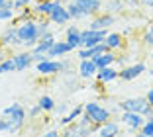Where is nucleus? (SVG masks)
Segmentation results:
<instances>
[{
  "instance_id": "49530a36",
  "label": "nucleus",
  "mask_w": 153,
  "mask_h": 137,
  "mask_svg": "<svg viewBox=\"0 0 153 137\" xmlns=\"http://www.w3.org/2000/svg\"><path fill=\"white\" fill-rule=\"evenodd\" d=\"M6 2H8V0H0V8H2V6H6Z\"/></svg>"
},
{
  "instance_id": "c03bdc74",
  "label": "nucleus",
  "mask_w": 153,
  "mask_h": 137,
  "mask_svg": "<svg viewBox=\"0 0 153 137\" xmlns=\"http://www.w3.org/2000/svg\"><path fill=\"white\" fill-rule=\"evenodd\" d=\"M145 118H153V106H151V108H149V114H147V116H145Z\"/></svg>"
},
{
  "instance_id": "2f4dec72",
  "label": "nucleus",
  "mask_w": 153,
  "mask_h": 137,
  "mask_svg": "<svg viewBox=\"0 0 153 137\" xmlns=\"http://www.w3.org/2000/svg\"><path fill=\"white\" fill-rule=\"evenodd\" d=\"M12 71H16V69H14V61H12V57L4 59V61L0 63V75H6V73H12Z\"/></svg>"
},
{
  "instance_id": "cd10ccee",
  "label": "nucleus",
  "mask_w": 153,
  "mask_h": 137,
  "mask_svg": "<svg viewBox=\"0 0 153 137\" xmlns=\"http://www.w3.org/2000/svg\"><path fill=\"white\" fill-rule=\"evenodd\" d=\"M61 137H82L81 135V129H79V124L73 121V124L61 127Z\"/></svg>"
},
{
  "instance_id": "f257e3e1",
  "label": "nucleus",
  "mask_w": 153,
  "mask_h": 137,
  "mask_svg": "<svg viewBox=\"0 0 153 137\" xmlns=\"http://www.w3.org/2000/svg\"><path fill=\"white\" fill-rule=\"evenodd\" d=\"M2 116L8 119L10 133H18L20 129L24 127L26 119H27V112L24 110V106L20 104V102H14V104H10V106H6L4 110H2Z\"/></svg>"
},
{
  "instance_id": "37998d69",
  "label": "nucleus",
  "mask_w": 153,
  "mask_h": 137,
  "mask_svg": "<svg viewBox=\"0 0 153 137\" xmlns=\"http://www.w3.org/2000/svg\"><path fill=\"white\" fill-rule=\"evenodd\" d=\"M134 137H147L145 133H141V131H137V133H134Z\"/></svg>"
},
{
  "instance_id": "a211bd4d",
  "label": "nucleus",
  "mask_w": 153,
  "mask_h": 137,
  "mask_svg": "<svg viewBox=\"0 0 153 137\" xmlns=\"http://www.w3.org/2000/svg\"><path fill=\"white\" fill-rule=\"evenodd\" d=\"M82 114H85V104H79V106L71 108V110H69L65 116L57 118V121H59V125H61V127H65V125H69V124H73V121H76V119L81 118Z\"/></svg>"
},
{
  "instance_id": "72a5a7b5",
  "label": "nucleus",
  "mask_w": 153,
  "mask_h": 137,
  "mask_svg": "<svg viewBox=\"0 0 153 137\" xmlns=\"http://www.w3.org/2000/svg\"><path fill=\"white\" fill-rule=\"evenodd\" d=\"M33 0H12V8L14 12H20L22 8H27V6H32Z\"/></svg>"
},
{
  "instance_id": "b1692460",
  "label": "nucleus",
  "mask_w": 153,
  "mask_h": 137,
  "mask_svg": "<svg viewBox=\"0 0 153 137\" xmlns=\"http://www.w3.org/2000/svg\"><path fill=\"white\" fill-rule=\"evenodd\" d=\"M124 8H126L124 0H102V12H106V14L116 16V14H120Z\"/></svg>"
},
{
  "instance_id": "aec40b11",
  "label": "nucleus",
  "mask_w": 153,
  "mask_h": 137,
  "mask_svg": "<svg viewBox=\"0 0 153 137\" xmlns=\"http://www.w3.org/2000/svg\"><path fill=\"white\" fill-rule=\"evenodd\" d=\"M76 124H79V129H81V135L82 137H92V135H96V131H98V125L92 124L85 114L76 119Z\"/></svg>"
},
{
  "instance_id": "7c9ffc66",
  "label": "nucleus",
  "mask_w": 153,
  "mask_h": 137,
  "mask_svg": "<svg viewBox=\"0 0 153 137\" xmlns=\"http://www.w3.org/2000/svg\"><path fill=\"white\" fill-rule=\"evenodd\" d=\"M141 43L147 45V47H153V24L145 27V31L141 33Z\"/></svg>"
},
{
  "instance_id": "393cba45",
  "label": "nucleus",
  "mask_w": 153,
  "mask_h": 137,
  "mask_svg": "<svg viewBox=\"0 0 153 137\" xmlns=\"http://www.w3.org/2000/svg\"><path fill=\"white\" fill-rule=\"evenodd\" d=\"M36 18V14H33L32 6H27V8H22L20 12H16V18L12 20V26H20V24L27 22V20H33Z\"/></svg>"
},
{
  "instance_id": "ddd939ff",
  "label": "nucleus",
  "mask_w": 153,
  "mask_h": 137,
  "mask_svg": "<svg viewBox=\"0 0 153 137\" xmlns=\"http://www.w3.org/2000/svg\"><path fill=\"white\" fill-rule=\"evenodd\" d=\"M0 43L4 45L6 49H12V47H22L20 43V37H18V27L10 24L2 33H0Z\"/></svg>"
},
{
  "instance_id": "f704fd0d",
  "label": "nucleus",
  "mask_w": 153,
  "mask_h": 137,
  "mask_svg": "<svg viewBox=\"0 0 153 137\" xmlns=\"http://www.w3.org/2000/svg\"><path fill=\"white\" fill-rule=\"evenodd\" d=\"M41 114H43V112H41V108L37 106V104H33V106L27 110V119H37Z\"/></svg>"
},
{
  "instance_id": "de8ad7c7",
  "label": "nucleus",
  "mask_w": 153,
  "mask_h": 137,
  "mask_svg": "<svg viewBox=\"0 0 153 137\" xmlns=\"http://www.w3.org/2000/svg\"><path fill=\"white\" fill-rule=\"evenodd\" d=\"M149 57H151V59H153V51H151V53H149Z\"/></svg>"
},
{
  "instance_id": "4468645a",
  "label": "nucleus",
  "mask_w": 153,
  "mask_h": 137,
  "mask_svg": "<svg viewBox=\"0 0 153 137\" xmlns=\"http://www.w3.org/2000/svg\"><path fill=\"white\" fill-rule=\"evenodd\" d=\"M65 41L73 47V51L81 49V27L76 24H69L65 27Z\"/></svg>"
},
{
  "instance_id": "a19ab883",
  "label": "nucleus",
  "mask_w": 153,
  "mask_h": 137,
  "mask_svg": "<svg viewBox=\"0 0 153 137\" xmlns=\"http://www.w3.org/2000/svg\"><path fill=\"white\" fill-rule=\"evenodd\" d=\"M6 53H8V51H6V47L0 43V63L4 61V59H8V55H6Z\"/></svg>"
},
{
  "instance_id": "58836bf2",
  "label": "nucleus",
  "mask_w": 153,
  "mask_h": 137,
  "mask_svg": "<svg viewBox=\"0 0 153 137\" xmlns=\"http://www.w3.org/2000/svg\"><path fill=\"white\" fill-rule=\"evenodd\" d=\"M124 4L128 6V8H131V10H135V8H140V0H124Z\"/></svg>"
},
{
  "instance_id": "dca6fc26",
  "label": "nucleus",
  "mask_w": 153,
  "mask_h": 137,
  "mask_svg": "<svg viewBox=\"0 0 153 137\" xmlns=\"http://www.w3.org/2000/svg\"><path fill=\"white\" fill-rule=\"evenodd\" d=\"M57 2L59 0H39V2H36V6H32L36 18H49V14L53 12Z\"/></svg>"
},
{
  "instance_id": "a878e982",
  "label": "nucleus",
  "mask_w": 153,
  "mask_h": 137,
  "mask_svg": "<svg viewBox=\"0 0 153 137\" xmlns=\"http://www.w3.org/2000/svg\"><path fill=\"white\" fill-rule=\"evenodd\" d=\"M37 106L41 108V112H43V114H47V112H53L57 104H55V100L49 96V94H43V96L37 100Z\"/></svg>"
},
{
  "instance_id": "5701e85b",
  "label": "nucleus",
  "mask_w": 153,
  "mask_h": 137,
  "mask_svg": "<svg viewBox=\"0 0 153 137\" xmlns=\"http://www.w3.org/2000/svg\"><path fill=\"white\" fill-rule=\"evenodd\" d=\"M116 59H118V55L114 53V51H104L102 55H98V57L92 59V61L96 63L98 69H106V67H112L114 63H116Z\"/></svg>"
},
{
  "instance_id": "ea45409f",
  "label": "nucleus",
  "mask_w": 153,
  "mask_h": 137,
  "mask_svg": "<svg viewBox=\"0 0 153 137\" xmlns=\"http://www.w3.org/2000/svg\"><path fill=\"white\" fill-rule=\"evenodd\" d=\"M145 100L149 102V106H153V86L147 90V92H145Z\"/></svg>"
},
{
  "instance_id": "4c0bfd02",
  "label": "nucleus",
  "mask_w": 153,
  "mask_h": 137,
  "mask_svg": "<svg viewBox=\"0 0 153 137\" xmlns=\"http://www.w3.org/2000/svg\"><path fill=\"white\" fill-rule=\"evenodd\" d=\"M53 112L59 116V118H61V116H65V114L69 112V110H67V102H63V104H59V106H55V110H53Z\"/></svg>"
},
{
  "instance_id": "2eb2a0df",
  "label": "nucleus",
  "mask_w": 153,
  "mask_h": 137,
  "mask_svg": "<svg viewBox=\"0 0 153 137\" xmlns=\"http://www.w3.org/2000/svg\"><path fill=\"white\" fill-rule=\"evenodd\" d=\"M69 53H73V47L65 39H57L53 43V47L49 49L47 57H49V59H63V57H67Z\"/></svg>"
},
{
  "instance_id": "6ab92c4d",
  "label": "nucleus",
  "mask_w": 153,
  "mask_h": 137,
  "mask_svg": "<svg viewBox=\"0 0 153 137\" xmlns=\"http://www.w3.org/2000/svg\"><path fill=\"white\" fill-rule=\"evenodd\" d=\"M104 45L108 51H118L124 47V36L120 31H108V36L104 37Z\"/></svg>"
},
{
  "instance_id": "c756f323",
  "label": "nucleus",
  "mask_w": 153,
  "mask_h": 137,
  "mask_svg": "<svg viewBox=\"0 0 153 137\" xmlns=\"http://www.w3.org/2000/svg\"><path fill=\"white\" fill-rule=\"evenodd\" d=\"M65 6H67V12H69V16H71V20H75V22H79V20H85L82 12L79 10V6H76L75 2H69V4H65Z\"/></svg>"
},
{
  "instance_id": "0eeeda50",
  "label": "nucleus",
  "mask_w": 153,
  "mask_h": 137,
  "mask_svg": "<svg viewBox=\"0 0 153 137\" xmlns=\"http://www.w3.org/2000/svg\"><path fill=\"white\" fill-rule=\"evenodd\" d=\"M108 36V30H81V47H94L104 43V37Z\"/></svg>"
},
{
  "instance_id": "f03ea898",
  "label": "nucleus",
  "mask_w": 153,
  "mask_h": 137,
  "mask_svg": "<svg viewBox=\"0 0 153 137\" xmlns=\"http://www.w3.org/2000/svg\"><path fill=\"white\" fill-rule=\"evenodd\" d=\"M16 27H18V37H20L22 47L32 51V49L37 45V41H39V33H37V22H36V18H33V20H27V22L20 24V26H16Z\"/></svg>"
},
{
  "instance_id": "a18cd8bd",
  "label": "nucleus",
  "mask_w": 153,
  "mask_h": 137,
  "mask_svg": "<svg viewBox=\"0 0 153 137\" xmlns=\"http://www.w3.org/2000/svg\"><path fill=\"white\" fill-rule=\"evenodd\" d=\"M61 4H69V2H73V0H59Z\"/></svg>"
},
{
  "instance_id": "412c9836",
  "label": "nucleus",
  "mask_w": 153,
  "mask_h": 137,
  "mask_svg": "<svg viewBox=\"0 0 153 137\" xmlns=\"http://www.w3.org/2000/svg\"><path fill=\"white\" fill-rule=\"evenodd\" d=\"M118 80V71L112 67H106V69H98L96 73V84H110Z\"/></svg>"
},
{
  "instance_id": "423d86ee",
  "label": "nucleus",
  "mask_w": 153,
  "mask_h": 137,
  "mask_svg": "<svg viewBox=\"0 0 153 137\" xmlns=\"http://www.w3.org/2000/svg\"><path fill=\"white\" fill-rule=\"evenodd\" d=\"M147 73V65L145 63H131V65H124L118 71V80H124V82H131V80H135L137 76L145 75Z\"/></svg>"
},
{
  "instance_id": "f8f14e48",
  "label": "nucleus",
  "mask_w": 153,
  "mask_h": 137,
  "mask_svg": "<svg viewBox=\"0 0 153 137\" xmlns=\"http://www.w3.org/2000/svg\"><path fill=\"white\" fill-rule=\"evenodd\" d=\"M49 22L53 24V26H69V22H73L71 16H69L67 12V6L61 4V2H57V6L53 8V12L49 14Z\"/></svg>"
},
{
  "instance_id": "7ed1b4c3",
  "label": "nucleus",
  "mask_w": 153,
  "mask_h": 137,
  "mask_svg": "<svg viewBox=\"0 0 153 137\" xmlns=\"http://www.w3.org/2000/svg\"><path fill=\"white\" fill-rule=\"evenodd\" d=\"M85 116L96 125H102L112 119V114L106 106H100L98 102H86L85 104Z\"/></svg>"
},
{
  "instance_id": "473e14b6",
  "label": "nucleus",
  "mask_w": 153,
  "mask_h": 137,
  "mask_svg": "<svg viewBox=\"0 0 153 137\" xmlns=\"http://www.w3.org/2000/svg\"><path fill=\"white\" fill-rule=\"evenodd\" d=\"M140 131L145 133L147 137H153V118H145V121H143V125H141Z\"/></svg>"
},
{
  "instance_id": "c9c22d12",
  "label": "nucleus",
  "mask_w": 153,
  "mask_h": 137,
  "mask_svg": "<svg viewBox=\"0 0 153 137\" xmlns=\"http://www.w3.org/2000/svg\"><path fill=\"white\" fill-rule=\"evenodd\" d=\"M0 133H10V124L4 116H0Z\"/></svg>"
},
{
  "instance_id": "79ce46f5",
  "label": "nucleus",
  "mask_w": 153,
  "mask_h": 137,
  "mask_svg": "<svg viewBox=\"0 0 153 137\" xmlns=\"http://www.w3.org/2000/svg\"><path fill=\"white\" fill-rule=\"evenodd\" d=\"M140 4L145 6L147 10H153V0H140Z\"/></svg>"
},
{
  "instance_id": "9b49d317",
  "label": "nucleus",
  "mask_w": 153,
  "mask_h": 137,
  "mask_svg": "<svg viewBox=\"0 0 153 137\" xmlns=\"http://www.w3.org/2000/svg\"><path fill=\"white\" fill-rule=\"evenodd\" d=\"M116 24V16H112V14H106V12H100L98 16H94V18H90L88 22V30H108Z\"/></svg>"
},
{
  "instance_id": "09e8293b",
  "label": "nucleus",
  "mask_w": 153,
  "mask_h": 137,
  "mask_svg": "<svg viewBox=\"0 0 153 137\" xmlns=\"http://www.w3.org/2000/svg\"><path fill=\"white\" fill-rule=\"evenodd\" d=\"M30 137H41V135H30Z\"/></svg>"
},
{
  "instance_id": "9d476101",
  "label": "nucleus",
  "mask_w": 153,
  "mask_h": 137,
  "mask_svg": "<svg viewBox=\"0 0 153 137\" xmlns=\"http://www.w3.org/2000/svg\"><path fill=\"white\" fill-rule=\"evenodd\" d=\"M14 61V69L16 71H27L33 67V55L30 49H24V51H18V53L10 55Z\"/></svg>"
},
{
  "instance_id": "c85d7f7f",
  "label": "nucleus",
  "mask_w": 153,
  "mask_h": 137,
  "mask_svg": "<svg viewBox=\"0 0 153 137\" xmlns=\"http://www.w3.org/2000/svg\"><path fill=\"white\" fill-rule=\"evenodd\" d=\"M37 22V33H39V39L47 33V31H51V22L49 18H36Z\"/></svg>"
},
{
  "instance_id": "20e7f679",
  "label": "nucleus",
  "mask_w": 153,
  "mask_h": 137,
  "mask_svg": "<svg viewBox=\"0 0 153 137\" xmlns=\"http://www.w3.org/2000/svg\"><path fill=\"white\" fill-rule=\"evenodd\" d=\"M120 104V112H134V114H141L145 116L149 114V102L145 100V96H131V98H124L118 102Z\"/></svg>"
},
{
  "instance_id": "1a4fd4ad",
  "label": "nucleus",
  "mask_w": 153,
  "mask_h": 137,
  "mask_svg": "<svg viewBox=\"0 0 153 137\" xmlns=\"http://www.w3.org/2000/svg\"><path fill=\"white\" fill-rule=\"evenodd\" d=\"M85 18H94L102 12V0H73Z\"/></svg>"
},
{
  "instance_id": "e433bc0d",
  "label": "nucleus",
  "mask_w": 153,
  "mask_h": 137,
  "mask_svg": "<svg viewBox=\"0 0 153 137\" xmlns=\"http://www.w3.org/2000/svg\"><path fill=\"white\" fill-rule=\"evenodd\" d=\"M41 137H61V131H59V129L49 127V129H45V131L41 133Z\"/></svg>"
},
{
  "instance_id": "bb28decb",
  "label": "nucleus",
  "mask_w": 153,
  "mask_h": 137,
  "mask_svg": "<svg viewBox=\"0 0 153 137\" xmlns=\"http://www.w3.org/2000/svg\"><path fill=\"white\" fill-rule=\"evenodd\" d=\"M14 18H16V12L12 8V0H8L6 6L0 8V22H12Z\"/></svg>"
},
{
  "instance_id": "f3484780",
  "label": "nucleus",
  "mask_w": 153,
  "mask_h": 137,
  "mask_svg": "<svg viewBox=\"0 0 153 137\" xmlns=\"http://www.w3.org/2000/svg\"><path fill=\"white\" fill-rule=\"evenodd\" d=\"M122 127H120V121H106V124L98 125V131H96V137H120Z\"/></svg>"
},
{
  "instance_id": "4be33fe9",
  "label": "nucleus",
  "mask_w": 153,
  "mask_h": 137,
  "mask_svg": "<svg viewBox=\"0 0 153 137\" xmlns=\"http://www.w3.org/2000/svg\"><path fill=\"white\" fill-rule=\"evenodd\" d=\"M98 73V67L94 61H79V76L81 78H92Z\"/></svg>"
},
{
  "instance_id": "6e6552de",
  "label": "nucleus",
  "mask_w": 153,
  "mask_h": 137,
  "mask_svg": "<svg viewBox=\"0 0 153 137\" xmlns=\"http://www.w3.org/2000/svg\"><path fill=\"white\" fill-rule=\"evenodd\" d=\"M145 118L141 114H134V112H120V124L126 125L130 133H137L143 125Z\"/></svg>"
},
{
  "instance_id": "39448f33",
  "label": "nucleus",
  "mask_w": 153,
  "mask_h": 137,
  "mask_svg": "<svg viewBox=\"0 0 153 137\" xmlns=\"http://www.w3.org/2000/svg\"><path fill=\"white\" fill-rule=\"evenodd\" d=\"M33 69H36V73H37V75H41V76H53V75L63 73V61H61V59H49V57H45L43 61L36 63Z\"/></svg>"
}]
</instances>
